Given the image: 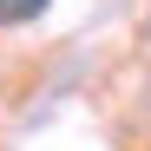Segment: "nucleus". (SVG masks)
<instances>
[{
  "mask_svg": "<svg viewBox=\"0 0 151 151\" xmlns=\"http://www.w3.org/2000/svg\"><path fill=\"white\" fill-rule=\"evenodd\" d=\"M53 0H0V27H27V20H40Z\"/></svg>",
  "mask_w": 151,
  "mask_h": 151,
  "instance_id": "nucleus-1",
  "label": "nucleus"
}]
</instances>
